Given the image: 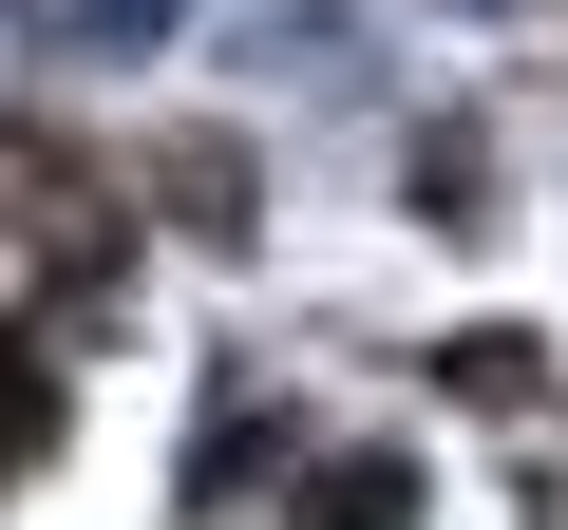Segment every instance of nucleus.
I'll return each mask as SVG.
<instances>
[{
    "label": "nucleus",
    "mask_w": 568,
    "mask_h": 530,
    "mask_svg": "<svg viewBox=\"0 0 568 530\" xmlns=\"http://www.w3.org/2000/svg\"><path fill=\"white\" fill-rule=\"evenodd\" d=\"M304 530H417V473H398V455H342V473L304 492Z\"/></svg>",
    "instance_id": "nucleus-1"
},
{
    "label": "nucleus",
    "mask_w": 568,
    "mask_h": 530,
    "mask_svg": "<svg viewBox=\"0 0 568 530\" xmlns=\"http://www.w3.org/2000/svg\"><path fill=\"white\" fill-rule=\"evenodd\" d=\"M39 436H58V379H39V360H0V455H39Z\"/></svg>",
    "instance_id": "nucleus-2"
}]
</instances>
